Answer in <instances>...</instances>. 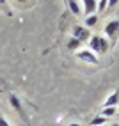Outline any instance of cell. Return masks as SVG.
Masks as SVG:
<instances>
[{
	"mask_svg": "<svg viewBox=\"0 0 119 126\" xmlns=\"http://www.w3.org/2000/svg\"><path fill=\"white\" fill-rule=\"evenodd\" d=\"M112 126H119V123H114V124H112Z\"/></svg>",
	"mask_w": 119,
	"mask_h": 126,
	"instance_id": "cell-17",
	"label": "cell"
},
{
	"mask_svg": "<svg viewBox=\"0 0 119 126\" xmlns=\"http://www.w3.org/2000/svg\"><path fill=\"white\" fill-rule=\"evenodd\" d=\"M9 101H11V105H13V108L16 112H18L23 119H25V123H27L29 119H27V115H25V110H23V105H21V101H20V98L16 96V94H9Z\"/></svg>",
	"mask_w": 119,
	"mask_h": 126,
	"instance_id": "cell-4",
	"label": "cell"
},
{
	"mask_svg": "<svg viewBox=\"0 0 119 126\" xmlns=\"http://www.w3.org/2000/svg\"><path fill=\"white\" fill-rule=\"evenodd\" d=\"M100 37L101 36H91L89 39V46H91V52L92 53H101V46H100Z\"/></svg>",
	"mask_w": 119,
	"mask_h": 126,
	"instance_id": "cell-7",
	"label": "cell"
},
{
	"mask_svg": "<svg viewBox=\"0 0 119 126\" xmlns=\"http://www.w3.org/2000/svg\"><path fill=\"white\" fill-rule=\"evenodd\" d=\"M100 46H101V53H107L108 52V39L107 37H100Z\"/></svg>",
	"mask_w": 119,
	"mask_h": 126,
	"instance_id": "cell-12",
	"label": "cell"
},
{
	"mask_svg": "<svg viewBox=\"0 0 119 126\" xmlns=\"http://www.w3.org/2000/svg\"><path fill=\"white\" fill-rule=\"evenodd\" d=\"M68 7H69V11L73 14L78 16L82 13V2H76V0H68Z\"/></svg>",
	"mask_w": 119,
	"mask_h": 126,
	"instance_id": "cell-8",
	"label": "cell"
},
{
	"mask_svg": "<svg viewBox=\"0 0 119 126\" xmlns=\"http://www.w3.org/2000/svg\"><path fill=\"white\" fill-rule=\"evenodd\" d=\"M103 7H107V2L105 0H100L98 2V9H103Z\"/></svg>",
	"mask_w": 119,
	"mask_h": 126,
	"instance_id": "cell-15",
	"label": "cell"
},
{
	"mask_svg": "<svg viewBox=\"0 0 119 126\" xmlns=\"http://www.w3.org/2000/svg\"><path fill=\"white\" fill-rule=\"evenodd\" d=\"M103 123H107V119H105V117H101V115H98V117H94V119H92L91 126H101Z\"/></svg>",
	"mask_w": 119,
	"mask_h": 126,
	"instance_id": "cell-13",
	"label": "cell"
},
{
	"mask_svg": "<svg viewBox=\"0 0 119 126\" xmlns=\"http://www.w3.org/2000/svg\"><path fill=\"white\" fill-rule=\"evenodd\" d=\"M76 59L82 62H87V64H98V55H94L91 50H78L76 52Z\"/></svg>",
	"mask_w": 119,
	"mask_h": 126,
	"instance_id": "cell-1",
	"label": "cell"
},
{
	"mask_svg": "<svg viewBox=\"0 0 119 126\" xmlns=\"http://www.w3.org/2000/svg\"><path fill=\"white\" fill-rule=\"evenodd\" d=\"M69 126H82L80 123H69Z\"/></svg>",
	"mask_w": 119,
	"mask_h": 126,
	"instance_id": "cell-16",
	"label": "cell"
},
{
	"mask_svg": "<svg viewBox=\"0 0 119 126\" xmlns=\"http://www.w3.org/2000/svg\"><path fill=\"white\" fill-rule=\"evenodd\" d=\"M96 23H98V16H96V14H92V16H87V18H85V29H91V27H94Z\"/></svg>",
	"mask_w": 119,
	"mask_h": 126,
	"instance_id": "cell-11",
	"label": "cell"
},
{
	"mask_svg": "<svg viewBox=\"0 0 119 126\" xmlns=\"http://www.w3.org/2000/svg\"><path fill=\"white\" fill-rule=\"evenodd\" d=\"M80 41L78 39H75V37H71L69 39V43H68V50H71V52H73V50H76V52H78V50H80Z\"/></svg>",
	"mask_w": 119,
	"mask_h": 126,
	"instance_id": "cell-10",
	"label": "cell"
},
{
	"mask_svg": "<svg viewBox=\"0 0 119 126\" xmlns=\"http://www.w3.org/2000/svg\"><path fill=\"white\" fill-rule=\"evenodd\" d=\"M73 37L78 39L80 43H84V41L91 39V32H89V29L82 27V25H75V27H73Z\"/></svg>",
	"mask_w": 119,
	"mask_h": 126,
	"instance_id": "cell-2",
	"label": "cell"
},
{
	"mask_svg": "<svg viewBox=\"0 0 119 126\" xmlns=\"http://www.w3.org/2000/svg\"><path fill=\"white\" fill-rule=\"evenodd\" d=\"M96 11H98V2L96 0H84L82 2V13H85L87 16L96 14Z\"/></svg>",
	"mask_w": 119,
	"mask_h": 126,
	"instance_id": "cell-5",
	"label": "cell"
},
{
	"mask_svg": "<svg viewBox=\"0 0 119 126\" xmlns=\"http://www.w3.org/2000/svg\"><path fill=\"white\" fill-rule=\"evenodd\" d=\"M117 105H119V89H116L112 94H110V96L105 99L103 108H108V107H117Z\"/></svg>",
	"mask_w": 119,
	"mask_h": 126,
	"instance_id": "cell-6",
	"label": "cell"
},
{
	"mask_svg": "<svg viewBox=\"0 0 119 126\" xmlns=\"http://www.w3.org/2000/svg\"><path fill=\"white\" fill-rule=\"evenodd\" d=\"M103 32H105L107 37H116V34L119 32V20H110V21H107Z\"/></svg>",
	"mask_w": 119,
	"mask_h": 126,
	"instance_id": "cell-3",
	"label": "cell"
},
{
	"mask_svg": "<svg viewBox=\"0 0 119 126\" xmlns=\"http://www.w3.org/2000/svg\"><path fill=\"white\" fill-rule=\"evenodd\" d=\"M117 114V108L116 107H108V108H103V110H101V117H112V115H116Z\"/></svg>",
	"mask_w": 119,
	"mask_h": 126,
	"instance_id": "cell-9",
	"label": "cell"
},
{
	"mask_svg": "<svg viewBox=\"0 0 119 126\" xmlns=\"http://www.w3.org/2000/svg\"><path fill=\"white\" fill-rule=\"evenodd\" d=\"M0 126H11V124H9V121H7L5 117L2 115V112H0Z\"/></svg>",
	"mask_w": 119,
	"mask_h": 126,
	"instance_id": "cell-14",
	"label": "cell"
}]
</instances>
